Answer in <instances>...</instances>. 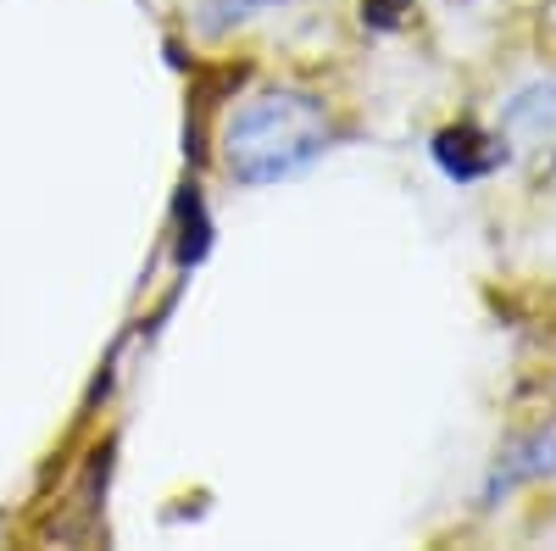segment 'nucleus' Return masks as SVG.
Masks as SVG:
<instances>
[{
	"mask_svg": "<svg viewBox=\"0 0 556 551\" xmlns=\"http://www.w3.org/2000/svg\"><path fill=\"white\" fill-rule=\"evenodd\" d=\"M401 12H406V0H367V17H374L379 28H390Z\"/></svg>",
	"mask_w": 556,
	"mask_h": 551,
	"instance_id": "obj_5",
	"label": "nucleus"
},
{
	"mask_svg": "<svg viewBox=\"0 0 556 551\" xmlns=\"http://www.w3.org/2000/svg\"><path fill=\"white\" fill-rule=\"evenodd\" d=\"M506 134H518L529 146H556V84H534L506 107Z\"/></svg>",
	"mask_w": 556,
	"mask_h": 551,
	"instance_id": "obj_3",
	"label": "nucleus"
},
{
	"mask_svg": "<svg viewBox=\"0 0 556 551\" xmlns=\"http://www.w3.org/2000/svg\"><path fill=\"white\" fill-rule=\"evenodd\" d=\"M534 474H556V429H551V435H534L523 451H513V463H506L501 485H513V479H534Z\"/></svg>",
	"mask_w": 556,
	"mask_h": 551,
	"instance_id": "obj_4",
	"label": "nucleus"
},
{
	"mask_svg": "<svg viewBox=\"0 0 556 551\" xmlns=\"http://www.w3.org/2000/svg\"><path fill=\"white\" fill-rule=\"evenodd\" d=\"M434 162L456 178V184H473V178H484V173H495L501 162H506V151L495 146V140H484L479 128H445V134H434Z\"/></svg>",
	"mask_w": 556,
	"mask_h": 551,
	"instance_id": "obj_2",
	"label": "nucleus"
},
{
	"mask_svg": "<svg viewBox=\"0 0 556 551\" xmlns=\"http://www.w3.org/2000/svg\"><path fill=\"white\" fill-rule=\"evenodd\" d=\"M329 151V117L306 89H262L223 128V167L240 184H278Z\"/></svg>",
	"mask_w": 556,
	"mask_h": 551,
	"instance_id": "obj_1",
	"label": "nucleus"
}]
</instances>
